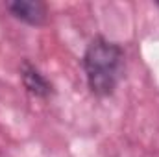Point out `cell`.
I'll list each match as a JSON object with an SVG mask.
<instances>
[{
    "label": "cell",
    "instance_id": "cell-1",
    "mask_svg": "<svg viewBox=\"0 0 159 157\" xmlns=\"http://www.w3.org/2000/svg\"><path fill=\"white\" fill-rule=\"evenodd\" d=\"M81 65L91 92L98 98L111 96L124 74V48L98 35L87 44Z\"/></svg>",
    "mask_w": 159,
    "mask_h": 157
},
{
    "label": "cell",
    "instance_id": "cell-2",
    "mask_svg": "<svg viewBox=\"0 0 159 157\" xmlns=\"http://www.w3.org/2000/svg\"><path fill=\"white\" fill-rule=\"evenodd\" d=\"M7 9L15 19L30 26H41L46 20V7L37 0H13L7 2Z\"/></svg>",
    "mask_w": 159,
    "mask_h": 157
},
{
    "label": "cell",
    "instance_id": "cell-3",
    "mask_svg": "<svg viewBox=\"0 0 159 157\" xmlns=\"http://www.w3.org/2000/svg\"><path fill=\"white\" fill-rule=\"evenodd\" d=\"M20 78L24 89L39 98H48L50 94H54V87L48 79L44 78V74L41 72L35 65H32L30 61H22L20 65Z\"/></svg>",
    "mask_w": 159,
    "mask_h": 157
},
{
    "label": "cell",
    "instance_id": "cell-4",
    "mask_svg": "<svg viewBox=\"0 0 159 157\" xmlns=\"http://www.w3.org/2000/svg\"><path fill=\"white\" fill-rule=\"evenodd\" d=\"M157 6H159V4H157Z\"/></svg>",
    "mask_w": 159,
    "mask_h": 157
}]
</instances>
